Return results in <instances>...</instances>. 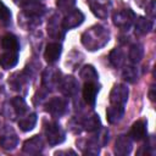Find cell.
<instances>
[{
  "mask_svg": "<svg viewBox=\"0 0 156 156\" xmlns=\"http://www.w3.org/2000/svg\"><path fill=\"white\" fill-rule=\"evenodd\" d=\"M77 145L79 146L80 151L84 155H98L99 154V144L91 138V139H84L77 141Z\"/></svg>",
  "mask_w": 156,
  "mask_h": 156,
  "instance_id": "cell-18",
  "label": "cell"
},
{
  "mask_svg": "<svg viewBox=\"0 0 156 156\" xmlns=\"http://www.w3.org/2000/svg\"><path fill=\"white\" fill-rule=\"evenodd\" d=\"M82 126L88 132L98 130L100 128V118H99V116L96 113H90V115L85 116L82 119Z\"/></svg>",
  "mask_w": 156,
  "mask_h": 156,
  "instance_id": "cell-20",
  "label": "cell"
},
{
  "mask_svg": "<svg viewBox=\"0 0 156 156\" xmlns=\"http://www.w3.org/2000/svg\"><path fill=\"white\" fill-rule=\"evenodd\" d=\"M62 51V46L58 43H49L44 51V58L49 63H55L58 61Z\"/></svg>",
  "mask_w": 156,
  "mask_h": 156,
  "instance_id": "cell-12",
  "label": "cell"
},
{
  "mask_svg": "<svg viewBox=\"0 0 156 156\" xmlns=\"http://www.w3.org/2000/svg\"><path fill=\"white\" fill-rule=\"evenodd\" d=\"M43 146H44V143H43L41 136H40V135H34V136H32L30 139H28V140L24 141L22 150H23L24 154H28V155H37V154L41 152Z\"/></svg>",
  "mask_w": 156,
  "mask_h": 156,
  "instance_id": "cell-10",
  "label": "cell"
},
{
  "mask_svg": "<svg viewBox=\"0 0 156 156\" xmlns=\"http://www.w3.org/2000/svg\"><path fill=\"white\" fill-rule=\"evenodd\" d=\"M99 93V85L96 82H85L84 87H83V98L84 101L90 105L94 106L95 105V100H96V95Z\"/></svg>",
  "mask_w": 156,
  "mask_h": 156,
  "instance_id": "cell-11",
  "label": "cell"
},
{
  "mask_svg": "<svg viewBox=\"0 0 156 156\" xmlns=\"http://www.w3.org/2000/svg\"><path fill=\"white\" fill-rule=\"evenodd\" d=\"M11 105H12L16 115H18V116H22L27 111V104H26V101H24L23 98L17 96V98L12 99L11 100Z\"/></svg>",
  "mask_w": 156,
  "mask_h": 156,
  "instance_id": "cell-29",
  "label": "cell"
},
{
  "mask_svg": "<svg viewBox=\"0 0 156 156\" xmlns=\"http://www.w3.org/2000/svg\"><path fill=\"white\" fill-rule=\"evenodd\" d=\"M84 21V15L80 10H72L69 11L62 20V27L63 29H72L78 26H80Z\"/></svg>",
  "mask_w": 156,
  "mask_h": 156,
  "instance_id": "cell-8",
  "label": "cell"
},
{
  "mask_svg": "<svg viewBox=\"0 0 156 156\" xmlns=\"http://www.w3.org/2000/svg\"><path fill=\"white\" fill-rule=\"evenodd\" d=\"M18 138L15 130L10 127H5L0 133V146L5 150H13L17 146Z\"/></svg>",
  "mask_w": 156,
  "mask_h": 156,
  "instance_id": "cell-5",
  "label": "cell"
},
{
  "mask_svg": "<svg viewBox=\"0 0 156 156\" xmlns=\"http://www.w3.org/2000/svg\"><path fill=\"white\" fill-rule=\"evenodd\" d=\"M1 46L4 50H7V51H18L20 43H18V39L16 35L6 34L1 39Z\"/></svg>",
  "mask_w": 156,
  "mask_h": 156,
  "instance_id": "cell-21",
  "label": "cell"
},
{
  "mask_svg": "<svg viewBox=\"0 0 156 156\" xmlns=\"http://www.w3.org/2000/svg\"><path fill=\"white\" fill-rule=\"evenodd\" d=\"M62 154H72V155H76V152L73 150H62V151H56L55 155H62Z\"/></svg>",
  "mask_w": 156,
  "mask_h": 156,
  "instance_id": "cell-33",
  "label": "cell"
},
{
  "mask_svg": "<svg viewBox=\"0 0 156 156\" xmlns=\"http://www.w3.org/2000/svg\"><path fill=\"white\" fill-rule=\"evenodd\" d=\"M0 23L2 26H7L11 23V11L2 1H0Z\"/></svg>",
  "mask_w": 156,
  "mask_h": 156,
  "instance_id": "cell-30",
  "label": "cell"
},
{
  "mask_svg": "<svg viewBox=\"0 0 156 156\" xmlns=\"http://www.w3.org/2000/svg\"><path fill=\"white\" fill-rule=\"evenodd\" d=\"M135 18L134 12L130 9H123L113 13V23L123 30H128Z\"/></svg>",
  "mask_w": 156,
  "mask_h": 156,
  "instance_id": "cell-3",
  "label": "cell"
},
{
  "mask_svg": "<svg viewBox=\"0 0 156 156\" xmlns=\"http://www.w3.org/2000/svg\"><path fill=\"white\" fill-rule=\"evenodd\" d=\"M18 62V51H7L5 50L0 54V66L5 69L15 67Z\"/></svg>",
  "mask_w": 156,
  "mask_h": 156,
  "instance_id": "cell-14",
  "label": "cell"
},
{
  "mask_svg": "<svg viewBox=\"0 0 156 156\" xmlns=\"http://www.w3.org/2000/svg\"><path fill=\"white\" fill-rule=\"evenodd\" d=\"M143 55H144V49L140 44H133L129 49V54H128V57L130 60V62L133 63H138L141 58H143Z\"/></svg>",
  "mask_w": 156,
  "mask_h": 156,
  "instance_id": "cell-26",
  "label": "cell"
},
{
  "mask_svg": "<svg viewBox=\"0 0 156 156\" xmlns=\"http://www.w3.org/2000/svg\"><path fill=\"white\" fill-rule=\"evenodd\" d=\"M108 39H110L108 30L100 24L90 27L88 30H85L82 34V44L90 51H95L105 46Z\"/></svg>",
  "mask_w": 156,
  "mask_h": 156,
  "instance_id": "cell-1",
  "label": "cell"
},
{
  "mask_svg": "<svg viewBox=\"0 0 156 156\" xmlns=\"http://www.w3.org/2000/svg\"><path fill=\"white\" fill-rule=\"evenodd\" d=\"M45 135L50 145H58L65 140V130L55 122H49L45 126Z\"/></svg>",
  "mask_w": 156,
  "mask_h": 156,
  "instance_id": "cell-2",
  "label": "cell"
},
{
  "mask_svg": "<svg viewBox=\"0 0 156 156\" xmlns=\"http://www.w3.org/2000/svg\"><path fill=\"white\" fill-rule=\"evenodd\" d=\"M132 151V140L128 135H119L115 143V152L121 156H126Z\"/></svg>",
  "mask_w": 156,
  "mask_h": 156,
  "instance_id": "cell-13",
  "label": "cell"
},
{
  "mask_svg": "<svg viewBox=\"0 0 156 156\" xmlns=\"http://www.w3.org/2000/svg\"><path fill=\"white\" fill-rule=\"evenodd\" d=\"M124 115V106H117V105H110L106 110V116L107 121L113 124L121 121V118Z\"/></svg>",
  "mask_w": 156,
  "mask_h": 156,
  "instance_id": "cell-19",
  "label": "cell"
},
{
  "mask_svg": "<svg viewBox=\"0 0 156 156\" xmlns=\"http://www.w3.org/2000/svg\"><path fill=\"white\" fill-rule=\"evenodd\" d=\"M128 88L123 84H116L108 96L110 105H117V106H124L128 100Z\"/></svg>",
  "mask_w": 156,
  "mask_h": 156,
  "instance_id": "cell-4",
  "label": "cell"
},
{
  "mask_svg": "<svg viewBox=\"0 0 156 156\" xmlns=\"http://www.w3.org/2000/svg\"><path fill=\"white\" fill-rule=\"evenodd\" d=\"M58 88L60 91L66 95V96H72L77 93L78 90V82L74 77L72 76H67L65 78H61L58 82Z\"/></svg>",
  "mask_w": 156,
  "mask_h": 156,
  "instance_id": "cell-9",
  "label": "cell"
},
{
  "mask_svg": "<svg viewBox=\"0 0 156 156\" xmlns=\"http://www.w3.org/2000/svg\"><path fill=\"white\" fill-rule=\"evenodd\" d=\"M60 77V72L55 71V69H45L43 73V85L45 88H55L56 85H58V82L61 78Z\"/></svg>",
  "mask_w": 156,
  "mask_h": 156,
  "instance_id": "cell-17",
  "label": "cell"
},
{
  "mask_svg": "<svg viewBox=\"0 0 156 156\" xmlns=\"http://www.w3.org/2000/svg\"><path fill=\"white\" fill-rule=\"evenodd\" d=\"M108 60L111 62V65L116 68L121 67L124 62V52L121 50V49H113L111 52H110V56H108Z\"/></svg>",
  "mask_w": 156,
  "mask_h": 156,
  "instance_id": "cell-27",
  "label": "cell"
},
{
  "mask_svg": "<svg viewBox=\"0 0 156 156\" xmlns=\"http://www.w3.org/2000/svg\"><path fill=\"white\" fill-rule=\"evenodd\" d=\"M22 7H23V12L26 15H29V16H33V17H39L45 11L44 5H41L37 1H29V0L22 2Z\"/></svg>",
  "mask_w": 156,
  "mask_h": 156,
  "instance_id": "cell-15",
  "label": "cell"
},
{
  "mask_svg": "<svg viewBox=\"0 0 156 156\" xmlns=\"http://www.w3.org/2000/svg\"><path fill=\"white\" fill-rule=\"evenodd\" d=\"M146 13L151 17V18H154L155 17V1L154 0H151L149 4H147V6H146Z\"/></svg>",
  "mask_w": 156,
  "mask_h": 156,
  "instance_id": "cell-32",
  "label": "cell"
},
{
  "mask_svg": "<svg viewBox=\"0 0 156 156\" xmlns=\"http://www.w3.org/2000/svg\"><path fill=\"white\" fill-rule=\"evenodd\" d=\"M35 123H37V115L35 113H30V115H28V116L22 117L21 119H18V127L23 132L32 130L34 128Z\"/></svg>",
  "mask_w": 156,
  "mask_h": 156,
  "instance_id": "cell-24",
  "label": "cell"
},
{
  "mask_svg": "<svg viewBox=\"0 0 156 156\" xmlns=\"http://www.w3.org/2000/svg\"><path fill=\"white\" fill-rule=\"evenodd\" d=\"M123 78H124V80H127V82H129V83H134L136 79H138V77H139V72H138V68L135 67V66H133V65H129V66H127L124 69H123Z\"/></svg>",
  "mask_w": 156,
  "mask_h": 156,
  "instance_id": "cell-28",
  "label": "cell"
},
{
  "mask_svg": "<svg viewBox=\"0 0 156 156\" xmlns=\"http://www.w3.org/2000/svg\"><path fill=\"white\" fill-rule=\"evenodd\" d=\"M74 5H76V0H56V6L61 12L72 11Z\"/></svg>",
  "mask_w": 156,
  "mask_h": 156,
  "instance_id": "cell-31",
  "label": "cell"
},
{
  "mask_svg": "<svg viewBox=\"0 0 156 156\" xmlns=\"http://www.w3.org/2000/svg\"><path fill=\"white\" fill-rule=\"evenodd\" d=\"M61 29H63L62 23H58V18L56 16H52L51 20L49 21V24H48V33H49V35L52 37V38L63 37V32Z\"/></svg>",
  "mask_w": 156,
  "mask_h": 156,
  "instance_id": "cell-22",
  "label": "cell"
},
{
  "mask_svg": "<svg viewBox=\"0 0 156 156\" xmlns=\"http://www.w3.org/2000/svg\"><path fill=\"white\" fill-rule=\"evenodd\" d=\"M67 108V100L65 98H52L46 104V111L54 117H61Z\"/></svg>",
  "mask_w": 156,
  "mask_h": 156,
  "instance_id": "cell-7",
  "label": "cell"
},
{
  "mask_svg": "<svg viewBox=\"0 0 156 156\" xmlns=\"http://www.w3.org/2000/svg\"><path fill=\"white\" fill-rule=\"evenodd\" d=\"M80 78L84 79L85 82H98V72L91 65H87L80 69Z\"/></svg>",
  "mask_w": 156,
  "mask_h": 156,
  "instance_id": "cell-25",
  "label": "cell"
},
{
  "mask_svg": "<svg viewBox=\"0 0 156 156\" xmlns=\"http://www.w3.org/2000/svg\"><path fill=\"white\" fill-rule=\"evenodd\" d=\"M129 136H132V139L140 141L146 136V122L143 119H139L136 122L133 123L130 132H129Z\"/></svg>",
  "mask_w": 156,
  "mask_h": 156,
  "instance_id": "cell-16",
  "label": "cell"
},
{
  "mask_svg": "<svg viewBox=\"0 0 156 156\" xmlns=\"http://www.w3.org/2000/svg\"><path fill=\"white\" fill-rule=\"evenodd\" d=\"M88 4H89V7H90L91 12L96 17H99L101 20L107 18V16L110 13V10H111L110 0H89Z\"/></svg>",
  "mask_w": 156,
  "mask_h": 156,
  "instance_id": "cell-6",
  "label": "cell"
},
{
  "mask_svg": "<svg viewBox=\"0 0 156 156\" xmlns=\"http://www.w3.org/2000/svg\"><path fill=\"white\" fill-rule=\"evenodd\" d=\"M152 28V22L143 16L138 17L136 22H135V33L138 35H144L146 33H149Z\"/></svg>",
  "mask_w": 156,
  "mask_h": 156,
  "instance_id": "cell-23",
  "label": "cell"
},
{
  "mask_svg": "<svg viewBox=\"0 0 156 156\" xmlns=\"http://www.w3.org/2000/svg\"><path fill=\"white\" fill-rule=\"evenodd\" d=\"M149 96H150V99L154 101V87H151V89H150V93H149Z\"/></svg>",
  "mask_w": 156,
  "mask_h": 156,
  "instance_id": "cell-34",
  "label": "cell"
}]
</instances>
